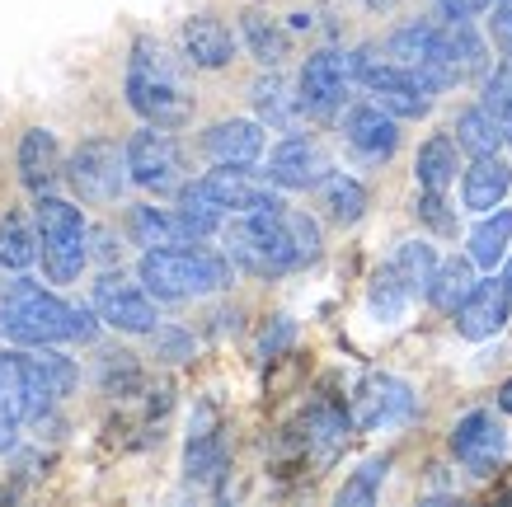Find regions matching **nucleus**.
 <instances>
[{
    "label": "nucleus",
    "instance_id": "obj_12",
    "mask_svg": "<svg viewBox=\"0 0 512 507\" xmlns=\"http://www.w3.org/2000/svg\"><path fill=\"white\" fill-rule=\"evenodd\" d=\"M348 80H353V66H348V57L343 52H315V57H306V66H301V108L311 113V118H329V113H339L343 94H348Z\"/></svg>",
    "mask_w": 512,
    "mask_h": 507
},
{
    "label": "nucleus",
    "instance_id": "obj_21",
    "mask_svg": "<svg viewBox=\"0 0 512 507\" xmlns=\"http://www.w3.org/2000/svg\"><path fill=\"white\" fill-rule=\"evenodd\" d=\"M456 169H461V155H456V137H428L419 146V174L423 188H433V193H447L456 184Z\"/></svg>",
    "mask_w": 512,
    "mask_h": 507
},
{
    "label": "nucleus",
    "instance_id": "obj_34",
    "mask_svg": "<svg viewBox=\"0 0 512 507\" xmlns=\"http://www.w3.org/2000/svg\"><path fill=\"white\" fill-rule=\"evenodd\" d=\"M484 108H489L498 123L508 127V137H512V57L484 76Z\"/></svg>",
    "mask_w": 512,
    "mask_h": 507
},
{
    "label": "nucleus",
    "instance_id": "obj_26",
    "mask_svg": "<svg viewBox=\"0 0 512 507\" xmlns=\"http://www.w3.org/2000/svg\"><path fill=\"white\" fill-rule=\"evenodd\" d=\"M512 245V212H484V221L470 231V259L475 268H498Z\"/></svg>",
    "mask_w": 512,
    "mask_h": 507
},
{
    "label": "nucleus",
    "instance_id": "obj_13",
    "mask_svg": "<svg viewBox=\"0 0 512 507\" xmlns=\"http://www.w3.org/2000/svg\"><path fill=\"white\" fill-rule=\"evenodd\" d=\"M414 414V390L395 376H367L357 385L353 395V423L362 432H376V428H390V423H404Z\"/></svg>",
    "mask_w": 512,
    "mask_h": 507
},
{
    "label": "nucleus",
    "instance_id": "obj_18",
    "mask_svg": "<svg viewBox=\"0 0 512 507\" xmlns=\"http://www.w3.org/2000/svg\"><path fill=\"white\" fill-rule=\"evenodd\" d=\"M127 235H132V245H141V249L198 245V240L188 235L179 207H151V202H141V207H132V212H127Z\"/></svg>",
    "mask_w": 512,
    "mask_h": 507
},
{
    "label": "nucleus",
    "instance_id": "obj_8",
    "mask_svg": "<svg viewBox=\"0 0 512 507\" xmlns=\"http://www.w3.org/2000/svg\"><path fill=\"white\" fill-rule=\"evenodd\" d=\"M127 169H132V184L146 193H179L184 188V155H179V141L170 137V127H141L127 141Z\"/></svg>",
    "mask_w": 512,
    "mask_h": 507
},
{
    "label": "nucleus",
    "instance_id": "obj_37",
    "mask_svg": "<svg viewBox=\"0 0 512 507\" xmlns=\"http://www.w3.org/2000/svg\"><path fill=\"white\" fill-rule=\"evenodd\" d=\"M414 212H419V221H428L437 235L456 231V216L442 212V193H433V188H423V198H419V207H414Z\"/></svg>",
    "mask_w": 512,
    "mask_h": 507
},
{
    "label": "nucleus",
    "instance_id": "obj_33",
    "mask_svg": "<svg viewBox=\"0 0 512 507\" xmlns=\"http://www.w3.org/2000/svg\"><path fill=\"white\" fill-rule=\"evenodd\" d=\"M184 465H188V479H193V484H207V479H217L221 465H226V451H221L217 432H212V428H198V432H193V437H188Z\"/></svg>",
    "mask_w": 512,
    "mask_h": 507
},
{
    "label": "nucleus",
    "instance_id": "obj_27",
    "mask_svg": "<svg viewBox=\"0 0 512 507\" xmlns=\"http://www.w3.org/2000/svg\"><path fill=\"white\" fill-rule=\"evenodd\" d=\"M390 268L400 273V282L414 296H428V287H433V273H437V249L428 245V240H404V245L395 249Z\"/></svg>",
    "mask_w": 512,
    "mask_h": 507
},
{
    "label": "nucleus",
    "instance_id": "obj_35",
    "mask_svg": "<svg viewBox=\"0 0 512 507\" xmlns=\"http://www.w3.org/2000/svg\"><path fill=\"white\" fill-rule=\"evenodd\" d=\"M386 465L390 461H367L357 470L348 484L339 489V507H367L376 503V489H381V479H386Z\"/></svg>",
    "mask_w": 512,
    "mask_h": 507
},
{
    "label": "nucleus",
    "instance_id": "obj_25",
    "mask_svg": "<svg viewBox=\"0 0 512 507\" xmlns=\"http://www.w3.org/2000/svg\"><path fill=\"white\" fill-rule=\"evenodd\" d=\"M470 292H475V259H447V263H437L433 287H428V301H433L437 310L456 315V306H461Z\"/></svg>",
    "mask_w": 512,
    "mask_h": 507
},
{
    "label": "nucleus",
    "instance_id": "obj_23",
    "mask_svg": "<svg viewBox=\"0 0 512 507\" xmlns=\"http://www.w3.org/2000/svg\"><path fill=\"white\" fill-rule=\"evenodd\" d=\"M24 367H29L33 385L52 395V400H66L71 390H76V362L62 357L57 348H38V353H24Z\"/></svg>",
    "mask_w": 512,
    "mask_h": 507
},
{
    "label": "nucleus",
    "instance_id": "obj_43",
    "mask_svg": "<svg viewBox=\"0 0 512 507\" xmlns=\"http://www.w3.org/2000/svg\"><path fill=\"white\" fill-rule=\"evenodd\" d=\"M503 282H508V292H512V259H508V273H503Z\"/></svg>",
    "mask_w": 512,
    "mask_h": 507
},
{
    "label": "nucleus",
    "instance_id": "obj_17",
    "mask_svg": "<svg viewBox=\"0 0 512 507\" xmlns=\"http://www.w3.org/2000/svg\"><path fill=\"white\" fill-rule=\"evenodd\" d=\"M202 151L212 155L217 165H240L249 169L259 155H264V127L249 123V118H231V123H217L207 127L202 137Z\"/></svg>",
    "mask_w": 512,
    "mask_h": 507
},
{
    "label": "nucleus",
    "instance_id": "obj_38",
    "mask_svg": "<svg viewBox=\"0 0 512 507\" xmlns=\"http://www.w3.org/2000/svg\"><path fill=\"white\" fill-rule=\"evenodd\" d=\"M71 338H76V343H94V338H99V310L71 301Z\"/></svg>",
    "mask_w": 512,
    "mask_h": 507
},
{
    "label": "nucleus",
    "instance_id": "obj_39",
    "mask_svg": "<svg viewBox=\"0 0 512 507\" xmlns=\"http://www.w3.org/2000/svg\"><path fill=\"white\" fill-rule=\"evenodd\" d=\"M489 29H494V43L503 47V57H512V0H503L494 10V24H489Z\"/></svg>",
    "mask_w": 512,
    "mask_h": 507
},
{
    "label": "nucleus",
    "instance_id": "obj_10",
    "mask_svg": "<svg viewBox=\"0 0 512 507\" xmlns=\"http://www.w3.org/2000/svg\"><path fill=\"white\" fill-rule=\"evenodd\" d=\"M451 456L466 465L470 475H494L503 456H508V432H503V423L494 414L475 409V414H466L451 428Z\"/></svg>",
    "mask_w": 512,
    "mask_h": 507
},
{
    "label": "nucleus",
    "instance_id": "obj_14",
    "mask_svg": "<svg viewBox=\"0 0 512 507\" xmlns=\"http://www.w3.org/2000/svg\"><path fill=\"white\" fill-rule=\"evenodd\" d=\"M512 315V292L503 277H484L475 282V292L456 306V334L470 338V343H484V338H494Z\"/></svg>",
    "mask_w": 512,
    "mask_h": 507
},
{
    "label": "nucleus",
    "instance_id": "obj_1",
    "mask_svg": "<svg viewBox=\"0 0 512 507\" xmlns=\"http://www.w3.org/2000/svg\"><path fill=\"white\" fill-rule=\"evenodd\" d=\"M226 254L254 277L296 273L320 259V226L315 216L292 212L287 202L268 212H245L226 226Z\"/></svg>",
    "mask_w": 512,
    "mask_h": 507
},
{
    "label": "nucleus",
    "instance_id": "obj_32",
    "mask_svg": "<svg viewBox=\"0 0 512 507\" xmlns=\"http://www.w3.org/2000/svg\"><path fill=\"white\" fill-rule=\"evenodd\" d=\"M245 43L264 66H282V57H287V33L278 29V19L259 15V10L245 15Z\"/></svg>",
    "mask_w": 512,
    "mask_h": 507
},
{
    "label": "nucleus",
    "instance_id": "obj_3",
    "mask_svg": "<svg viewBox=\"0 0 512 507\" xmlns=\"http://www.w3.org/2000/svg\"><path fill=\"white\" fill-rule=\"evenodd\" d=\"M137 277L156 301H193V296L231 287V259H221V254L198 249V245L146 249Z\"/></svg>",
    "mask_w": 512,
    "mask_h": 507
},
{
    "label": "nucleus",
    "instance_id": "obj_7",
    "mask_svg": "<svg viewBox=\"0 0 512 507\" xmlns=\"http://www.w3.org/2000/svg\"><path fill=\"white\" fill-rule=\"evenodd\" d=\"M127 179H132V169H127V146L118 151V146L104 137L80 141L76 155H71V165H66V184L80 193V202H94V207L123 198Z\"/></svg>",
    "mask_w": 512,
    "mask_h": 507
},
{
    "label": "nucleus",
    "instance_id": "obj_5",
    "mask_svg": "<svg viewBox=\"0 0 512 507\" xmlns=\"http://www.w3.org/2000/svg\"><path fill=\"white\" fill-rule=\"evenodd\" d=\"M33 221H38V254L52 282H76L90 263V231L80 207H71L66 198L38 193L33 202Z\"/></svg>",
    "mask_w": 512,
    "mask_h": 507
},
{
    "label": "nucleus",
    "instance_id": "obj_2",
    "mask_svg": "<svg viewBox=\"0 0 512 507\" xmlns=\"http://www.w3.org/2000/svg\"><path fill=\"white\" fill-rule=\"evenodd\" d=\"M127 104L137 108V118L151 127H184L193 118V94H188L184 66L156 38H137L127 57Z\"/></svg>",
    "mask_w": 512,
    "mask_h": 507
},
{
    "label": "nucleus",
    "instance_id": "obj_28",
    "mask_svg": "<svg viewBox=\"0 0 512 507\" xmlns=\"http://www.w3.org/2000/svg\"><path fill=\"white\" fill-rule=\"evenodd\" d=\"M320 193H325V207L339 226H353L367 212V188L357 184L353 174H329L325 184H320Z\"/></svg>",
    "mask_w": 512,
    "mask_h": 507
},
{
    "label": "nucleus",
    "instance_id": "obj_30",
    "mask_svg": "<svg viewBox=\"0 0 512 507\" xmlns=\"http://www.w3.org/2000/svg\"><path fill=\"white\" fill-rule=\"evenodd\" d=\"M306 428H311L306 437H311L315 461H334V456L343 451V442H348V428H353V423H348V418H343L339 409L320 404V409L311 414V423H306Z\"/></svg>",
    "mask_w": 512,
    "mask_h": 507
},
{
    "label": "nucleus",
    "instance_id": "obj_15",
    "mask_svg": "<svg viewBox=\"0 0 512 507\" xmlns=\"http://www.w3.org/2000/svg\"><path fill=\"white\" fill-rule=\"evenodd\" d=\"M343 137H348V146H353L357 155L386 160V155H395V146H400V127H395V113L372 99V104H353L343 113Z\"/></svg>",
    "mask_w": 512,
    "mask_h": 507
},
{
    "label": "nucleus",
    "instance_id": "obj_6",
    "mask_svg": "<svg viewBox=\"0 0 512 507\" xmlns=\"http://www.w3.org/2000/svg\"><path fill=\"white\" fill-rule=\"evenodd\" d=\"M184 202H202L212 212H231V216H245V212H268V207H282V198L273 193L268 179H254L249 169L240 165H217L212 174H202L193 184L179 188Z\"/></svg>",
    "mask_w": 512,
    "mask_h": 507
},
{
    "label": "nucleus",
    "instance_id": "obj_11",
    "mask_svg": "<svg viewBox=\"0 0 512 507\" xmlns=\"http://www.w3.org/2000/svg\"><path fill=\"white\" fill-rule=\"evenodd\" d=\"M268 184L273 188H320L334 174L329 169V155H325V146L320 141H311V137H287V141H278L273 146V155H268Z\"/></svg>",
    "mask_w": 512,
    "mask_h": 507
},
{
    "label": "nucleus",
    "instance_id": "obj_4",
    "mask_svg": "<svg viewBox=\"0 0 512 507\" xmlns=\"http://www.w3.org/2000/svg\"><path fill=\"white\" fill-rule=\"evenodd\" d=\"M0 334L19 348H52L71 338V301L43 292L38 282H10L0 296Z\"/></svg>",
    "mask_w": 512,
    "mask_h": 507
},
{
    "label": "nucleus",
    "instance_id": "obj_19",
    "mask_svg": "<svg viewBox=\"0 0 512 507\" xmlns=\"http://www.w3.org/2000/svg\"><path fill=\"white\" fill-rule=\"evenodd\" d=\"M184 57L202 71H221V66H231L235 57V38L231 29L212 15H193L184 24Z\"/></svg>",
    "mask_w": 512,
    "mask_h": 507
},
{
    "label": "nucleus",
    "instance_id": "obj_36",
    "mask_svg": "<svg viewBox=\"0 0 512 507\" xmlns=\"http://www.w3.org/2000/svg\"><path fill=\"white\" fill-rule=\"evenodd\" d=\"M151 348H156V357H165V362H184V357H193V338H188L184 329L156 324V329H151Z\"/></svg>",
    "mask_w": 512,
    "mask_h": 507
},
{
    "label": "nucleus",
    "instance_id": "obj_31",
    "mask_svg": "<svg viewBox=\"0 0 512 507\" xmlns=\"http://www.w3.org/2000/svg\"><path fill=\"white\" fill-rule=\"evenodd\" d=\"M409 301H414V292H409V287H404L400 282V273H395V268H381V273H376V282H372V292H367V306H372V315L381 324H395L404 315V306H409Z\"/></svg>",
    "mask_w": 512,
    "mask_h": 507
},
{
    "label": "nucleus",
    "instance_id": "obj_20",
    "mask_svg": "<svg viewBox=\"0 0 512 507\" xmlns=\"http://www.w3.org/2000/svg\"><path fill=\"white\" fill-rule=\"evenodd\" d=\"M62 174V155H57V137L47 127H29L19 137V179L33 188V193H47Z\"/></svg>",
    "mask_w": 512,
    "mask_h": 507
},
{
    "label": "nucleus",
    "instance_id": "obj_9",
    "mask_svg": "<svg viewBox=\"0 0 512 507\" xmlns=\"http://www.w3.org/2000/svg\"><path fill=\"white\" fill-rule=\"evenodd\" d=\"M94 310L118 334H151L156 329V301L141 282H127L123 273H104L94 282Z\"/></svg>",
    "mask_w": 512,
    "mask_h": 507
},
{
    "label": "nucleus",
    "instance_id": "obj_22",
    "mask_svg": "<svg viewBox=\"0 0 512 507\" xmlns=\"http://www.w3.org/2000/svg\"><path fill=\"white\" fill-rule=\"evenodd\" d=\"M503 141H508V127L498 123L489 108H466L461 118H456V146L470 155H498L503 151Z\"/></svg>",
    "mask_w": 512,
    "mask_h": 507
},
{
    "label": "nucleus",
    "instance_id": "obj_29",
    "mask_svg": "<svg viewBox=\"0 0 512 507\" xmlns=\"http://www.w3.org/2000/svg\"><path fill=\"white\" fill-rule=\"evenodd\" d=\"M38 259V235L24 226L19 212L0 216V268H29Z\"/></svg>",
    "mask_w": 512,
    "mask_h": 507
},
{
    "label": "nucleus",
    "instance_id": "obj_24",
    "mask_svg": "<svg viewBox=\"0 0 512 507\" xmlns=\"http://www.w3.org/2000/svg\"><path fill=\"white\" fill-rule=\"evenodd\" d=\"M254 108H259V118H264L268 127H282V132H292L296 118L306 113V108H301V94H287L282 76L254 80Z\"/></svg>",
    "mask_w": 512,
    "mask_h": 507
},
{
    "label": "nucleus",
    "instance_id": "obj_40",
    "mask_svg": "<svg viewBox=\"0 0 512 507\" xmlns=\"http://www.w3.org/2000/svg\"><path fill=\"white\" fill-rule=\"evenodd\" d=\"M437 5H442L447 19H470V15H480V10H489V5H498V0H437Z\"/></svg>",
    "mask_w": 512,
    "mask_h": 507
},
{
    "label": "nucleus",
    "instance_id": "obj_42",
    "mask_svg": "<svg viewBox=\"0 0 512 507\" xmlns=\"http://www.w3.org/2000/svg\"><path fill=\"white\" fill-rule=\"evenodd\" d=\"M498 409H503V414H512V381H503V390H498Z\"/></svg>",
    "mask_w": 512,
    "mask_h": 507
},
{
    "label": "nucleus",
    "instance_id": "obj_16",
    "mask_svg": "<svg viewBox=\"0 0 512 507\" xmlns=\"http://www.w3.org/2000/svg\"><path fill=\"white\" fill-rule=\"evenodd\" d=\"M512 188V165L503 155H475L461 174V207L466 212H494Z\"/></svg>",
    "mask_w": 512,
    "mask_h": 507
},
{
    "label": "nucleus",
    "instance_id": "obj_41",
    "mask_svg": "<svg viewBox=\"0 0 512 507\" xmlns=\"http://www.w3.org/2000/svg\"><path fill=\"white\" fill-rule=\"evenodd\" d=\"M15 442H19V418L0 404V456H5V451H15Z\"/></svg>",
    "mask_w": 512,
    "mask_h": 507
}]
</instances>
